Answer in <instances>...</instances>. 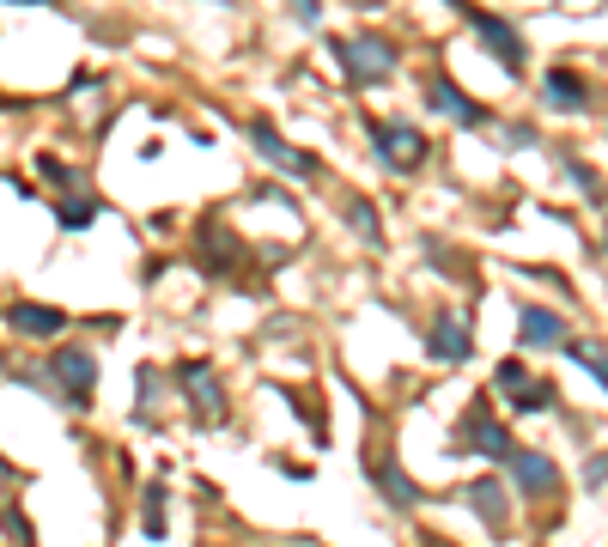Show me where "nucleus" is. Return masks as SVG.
Returning a JSON list of instances; mask_svg holds the SVG:
<instances>
[{
	"label": "nucleus",
	"mask_w": 608,
	"mask_h": 547,
	"mask_svg": "<svg viewBox=\"0 0 608 547\" xmlns=\"http://www.w3.org/2000/svg\"><path fill=\"white\" fill-rule=\"evenodd\" d=\"M335 61H341V73L353 86H377V80H390V67H396V55H390V43L384 37H353V43H335Z\"/></svg>",
	"instance_id": "nucleus-1"
},
{
	"label": "nucleus",
	"mask_w": 608,
	"mask_h": 547,
	"mask_svg": "<svg viewBox=\"0 0 608 547\" xmlns=\"http://www.w3.org/2000/svg\"><path fill=\"white\" fill-rule=\"evenodd\" d=\"M49 371L67 383V402L73 408H86L92 402V383H98V359L86 353V347H55L49 353Z\"/></svg>",
	"instance_id": "nucleus-2"
},
{
	"label": "nucleus",
	"mask_w": 608,
	"mask_h": 547,
	"mask_svg": "<svg viewBox=\"0 0 608 547\" xmlns=\"http://www.w3.org/2000/svg\"><path fill=\"white\" fill-rule=\"evenodd\" d=\"M250 140L262 146V159L274 165V171H292V177H317V159H311V152H298V146H286L280 134H274V122H250Z\"/></svg>",
	"instance_id": "nucleus-3"
},
{
	"label": "nucleus",
	"mask_w": 608,
	"mask_h": 547,
	"mask_svg": "<svg viewBox=\"0 0 608 547\" xmlns=\"http://www.w3.org/2000/svg\"><path fill=\"white\" fill-rule=\"evenodd\" d=\"M177 377H183V389H189L195 420H201V426H219V420H225V389H219V377H213L207 365H183Z\"/></svg>",
	"instance_id": "nucleus-4"
},
{
	"label": "nucleus",
	"mask_w": 608,
	"mask_h": 547,
	"mask_svg": "<svg viewBox=\"0 0 608 547\" xmlns=\"http://www.w3.org/2000/svg\"><path fill=\"white\" fill-rule=\"evenodd\" d=\"M377 159H384L390 171H414L426 159V140L402 122H377Z\"/></svg>",
	"instance_id": "nucleus-5"
},
{
	"label": "nucleus",
	"mask_w": 608,
	"mask_h": 547,
	"mask_svg": "<svg viewBox=\"0 0 608 547\" xmlns=\"http://www.w3.org/2000/svg\"><path fill=\"white\" fill-rule=\"evenodd\" d=\"M463 13H469V25L481 31V43L499 55V67H505V73H523V37H517L505 19H493V13H475V7H463Z\"/></svg>",
	"instance_id": "nucleus-6"
},
{
	"label": "nucleus",
	"mask_w": 608,
	"mask_h": 547,
	"mask_svg": "<svg viewBox=\"0 0 608 547\" xmlns=\"http://www.w3.org/2000/svg\"><path fill=\"white\" fill-rule=\"evenodd\" d=\"M456 450H475V456H511V432L499 420H487V408H475L463 426H456Z\"/></svg>",
	"instance_id": "nucleus-7"
},
{
	"label": "nucleus",
	"mask_w": 608,
	"mask_h": 547,
	"mask_svg": "<svg viewBox=\"0 0 608 547\" xmlns=\"http://www.w3.org/2000/svg\"><path fill=\"white\" fill-rule=\"evenodd\" d=\"M432 359H444V365L469 359V323L456 317V310H438V323H432Z\"/></svg>",
	"instance_id": "nucleus-8"
},
{
	"label": "nucleus",
	"mask_w": 608,
	"mask_h": 547,
	"mask_svg": "<svg viewBox=\"0 0 608 547\" xmlns=\"http://www.w3.org/2000/svg\"><path fill=\"white\" fill-rule=\"evenodd\" d=\"M511 475H517V487H529V493H554V487H560L554 462L536 456V450H511Z\"/></svg>",
	"instance_id": "nucleus-9"
},
{
	"label": "nucleus",
	"mask_w": 608,
	"mask_h": 547,
	"mask_svg": "<svg viewBox=\"0 0 608 547\" xmlns=\"http://www.w3.org/2000/svg\"><path fill=\"white\" fill-rule=\"evenodd\" d=\"M432 110H444L456 128H481V122H487V110H481V104H469V98L456 92L450 80H432Z\"/></svg>",
	"instance_id": "nucleus-10"
},
{
	"label": "nucleus",
	"mask_w": 608,
	"mask_h": 547,
	"mask_svg": "<svg viewBox=\"0 0 608 547\" xmlns=\"http://www.w3.org/2000/svg\"><path fill=\"white\" fill-rule=\"evenodd\" d=\"M548 98H554V110H584V104H590V86L578 80L572 67H554V73H548Z\"/></svg>",
	"instance_id": "nucleus-11"
},
{
	"label": "nucleus",
	"mask_w": 608,
	"mask_h": 547,
	"mask_svg": "<svg viewBox=\"0 0 608 547\" xmlns=\"http://www.w3.org/2000/svg\"><path fill=\"white\" fill-rule=\"evenodd\" d=\"M7 323H13L19 335H55V329H61V310H49V304H13Z\"/></svg>",
	"instance_id": "nucleus-12"
},
{
	"label": "nucleus",
	"mask_w": 608,
	"mask_h": 547,
	"mask_svg": "<svg viewBox=\"0 0 608 547\" xmlns=\"http://www.w3.org/2000/svg\"><path fill=\"white\" fill-rule=\"evenodd\" d=\"M517 329H523V347H548V341L566 335V323L554 317V310H536V304L523 310V323H517Z\"/></svg>",
	"instance_id": "nucleus-13"
},
{
	"label": "nucleus",
	"mask_w": 608,
	"mask_h": 547,
	"mask_svg": "<svg viewBox=\"0 0 608 547\" xmlns=\"http://www.w3.org/2000/svg\"><path fill=\"white\" fill-rule=\"evenodd\" d=\"M469 493V505L487 517V529H505V487L499 481H475V487H463Z\"/></svg>",
	"instance_id": "nucleus-14"
},
{
	"label": "nucleus",
	"mask_w": 608,
	"mask_h": 547,
	"mask_svg": "<svg viewBox=\"0 0 608 547\" xmlns=\"http://www.w3.org/2000/svg\"><path fill=\"white\" fill-rule=\"evenodd\" d=\"M377 487H384V493H390L396 505H420V487H414V481L402 475L396 462H384V468H377Z\"/></svg>",
	"instance_id": "nucleus-15"
},
{
	"label": "nucleus",
	"mask_w": 608,
	"mask_h": 547,
	"mask_svg": "<svg viewBox=\"0 0 608 547\" xmlns=\"http://www.w3.org/2000/svg\"><path fill=\"white\" fill-rule=\"evenodd\" d=\"M511 408H517V414H542V408H554V383H523L517 396H511Z\"/></svg>",
	"instance_id": "nucleus-16"
},
{
	"label": "nucleus",
	"mask_w": 608,
	"mask_h": 547,
	"mask_svg": "<svg viewBox=\"0 0 608 547\" xmlns=\"http://www.w3.org/2000/svg\"><path fill=\"white\" fill-rule=\"evenodd\" d=\"M140 523H146L152 541L165 535V487H146V499H140Z\"/></svg>",
	"instance_id": "nucleus-17"
},
{
	"label": "nucleus",
	"mask_w": 608,
	"mask_h": 547,
	"mask_svg": "<svg viewBox=\"0 0 608 547\" xmlns=\"http://www.w3.org/2000/svg\"><path fill=\"white\" fill-rule=\"evenodd\" d=\"M92 219H98V201H86V195L61 201V225H92Z\"/></svg>",
	"instance_id": "nucleus-18"
},
{
	"label": "nucleus",
	"mask_w": 608,
	"mask_h": 547,
	"mask_svg": "<svg viewBox=\"0 0 608 547\" xmlns=\"http://www.w3.org/2000/svg\"><path fill=\"white\" fill-rule=\"evenodd\" d=\"M347 219H353V231H359L365 244H384V238H377V213H371L365 201H347Z\"/></svg>",
	"instance_id": "nucleus-19"
},
{
	"label": "nucleus",
	"mask_w": 608,
	"mask_h": 547,
	"mask_svg": "<svg viewBox=\"0 0 608 547\" xmlns=\"http://www.w3.org/2000/svg\"><path fill=\"white\" fill-rule=\"evenodd\" d=\"M566 353H572V359H578V365H584V371H590V377L602 383V353H596L590 341H578V347H566Z\"/></svg>",
	"instance_id": "nucleus-20"
},
{
	"label": "nucleus",
	"mask_w": 608,
	"mask_h": 547,
	"mask_svg": "<svg viewBox=\"0 0 608 547\" xmlns=\"http://www.w3.org/2000/svg\"><path fill=\"white\" fill-rule=\"evenodd\" d=\"M523 383H529V377H523V365H517V359H505V365H499V389H511V396H517Z\"/></svg>",
	"instance_id": "nucleus-21"
}]
</instances>
